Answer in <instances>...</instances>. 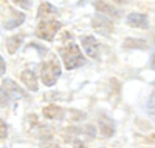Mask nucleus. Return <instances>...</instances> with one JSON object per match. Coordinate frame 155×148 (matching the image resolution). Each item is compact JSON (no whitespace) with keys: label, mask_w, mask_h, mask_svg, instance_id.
Here are the masks:
<instances>
[{"label":"nucleus","mask_w":155,"mask_h":148,"mask_svg":"<svg viewBox=\"0 0 155 148\" xmlns=\"http://www.w3.org/2000/svg\"><path fill=\"white\" fill-rule=\"evenodd\" d=\"M59 54L62 57V62L65 65V69H74L85 65V57L82 56L79 46L76 45L73 35L70 32H64L62 37V45L59 46Z\"/></svg>","instance_id":"1"},{"label":"nucleus","mask_w":155,"mask_h":148,"mask_svg":"<svg viewBox=\"0 0 155 148\" xmlns=\"http://www.w3.org/2000/svg\"><path fill=\"white\" fill-rule=\"evenodd\" d=\"M62 23L56 20L54 17H45V19H39V25L36 28V35L42 40L51 42L54 39L56 32L61 29Z\"/></svg>","instance_id":"2"},{"label":"nucleus","mask_w":155,"mask_h":148,"mask_svg":"<svg viewBox=\"0 0 155 148\" xmlns=\"http://www.w3.org/2000/svg\"><path fill=\"white\" fill-rule=\"evenodd\" d=\"M23 97V90L11 79H5L2 86H0V105L6 106L11 102Z\"/></svg>","instance_id":"3"},{"label":"nucleus","mask_w":155,"mask_h":148,"mask_svg":"<svg viewBox=\"0 0 155 148\" xmlns=\"http://www.w3.org/2000/svg\"><path fill=\"white\" fill-rule=\"evenodd\" d=\"M61 65H59V60H56L54 56H51L50 60H47L45 63L42 65V69H41V77H42V82L44 85L47 86H53L58 79L61 77Z\"/></svg>","instance_id":"4"},{"label":"nucleus","mask_w":155,"mask_h":148,"mask_svg":"<svg viewBox=\"0 0 155 148\" xmlns=\"http://www.w3.org/2000/svg\"><path fill=\"white\" fill-rule=\"evenodd\" d=\"M82 48L88 57L92 59H98L99 57V42L95 39L93 35H85L82 37Z\"/></svg>","instance_id":"5"},{"label":"nucleus","mask_w":155,"mask_h":148,"mask_svg":"<svg viewBox=\"0 0 155 148\" xmlns=\"http://www.w3.org/2000/svg\"><path fill=\"white\" fill-rule=\"evenodd\" d=\"M92 23H93V28L99 32V34H102V35H109L112 31H113V23L109 20V19H106V17H102V16H96L93 20H92Z\"/></svg>","instance_id":"6"},{"label":"nucleus","mask_w":155,"mask_h":148,"mask_svg":"<svg viewBox=\"0 0 155 148\" xmlns=\"http://www.w3.org/2000/svg\"><path fill=\"white\" fill-rule=\"evenodd\" d=\"M127 23L130 25L132 28H149V19L146 14H140V12H132L127 17Z\"/></svg>","instance_id":"7"},{"label":"nucleus","mask_w":155,"mask_h":148,"mask_svg":"<svg viewBox=\"0 0 155 148\" xmlns=\"http://www.w3.org/2000/svg\"><path fill=\"white\" fill-rule=\"evenodd\" d=\"M20 79L22 82L25 83V86L30 90V91H37L39 88V85H37V77H36V74L30 69H25L22 74H20Z\"/></svg>","instance_id":"8"},{"label":"nucleus","mask_w":155,"mask_h":148,"mask_svg":"<svg viewBox=\"0 0 155 148\" xmlns=\"http://www.w3.org/2000/svg\"><path fill=\"white\" fill-rule=\"evenodd\" d=\"M25 16L19 11H14V9H9V19L5 20V28L6 29H12L20 25V22H23Z\"/></svg>","instance_id":"9"},{"label":"nucleus","mask_w":155,"mask_h":148,"mask_svg":"<svg viewBox=\"0 0 155 148\" xmlns=\"http://www.w3.org/2000/svg\"><path fill=\"white\" fill-rule=\"evenodd\" d=\"M42 113H44V116H45L47 119L54 120V119H61V117H62L64 109H62L61 106H58V105H48V106H45V108L42 109Z\"/></svg>","instance_id":"10"},{"label":"nucleus","mask_w":155,"mask_h":148,"mask_svg":"<svg viewBox=\"0 0 155 148\" xmlns=\"http://www.w3.org/2000/svg\"><path fill=\"white\" fill-rule=\"evenodd\" d=\"M99 131H101V134L104 136V137H110V136H113L115 128H113V123L110 122L109 117H101L99 119Z\"/></svg>","instance_id":"11"},{"label":"nucleus","mask_w":155,"mask_h":148,"mask_svg":"<svg viewBox=\"0 0 155 148\" xmlns=\"http://www.w3.org/2000/svg\"><path fill=\"white\" fill-rule=\"evenodd\" d=\"M22 42H23L22 34H17V35L9 37V39L6 40V51H8L9 54H16V51L20 48Z\"/></svg>","instance_id":"12"},{"label":"nucleus","mask_w":155,"mask_h":148,"mask_svg":"<svg viewBox=\"0 0 155 148\" xmlns=\"http://www.w3.org/2000/svg\"><path fill=\"white\" fill-rule=\"evenodd\" d=\"M58 11L54 6H51L50 3H42L39 6V11H37V19H45V17H56Z\"/></svg>","instance_id":"13"},{"label":"nucleus","mask_w":155,"mask_h":148,"mask_svg":"<svg viewBox=\"0 0 155 148\" xmlns=\"http://www.w3.org/2000/svg\"><path fill=\"white\" fill-rule=\"evenodd\" d=\"M95 8H96L99 12H102V14L109 16V17H116V16H118V11H116L112 5L106 3V2H96V3H95Z\"/></svg>","instance_id":"14"},{"label":"nucleus","mask_w":155,"mask_h":148,"mask_svg":"<svg viewBox=\"0 0 155 148\" xmlns=\"http://www.w3.org/2000/svg\"><path fill=\"white\" fill-rule=\"evenodd\" d=\"M147 43L143 42V40H135V39H129L124 42V48H146Z\"/></svg>","instance_id":"15"},{"label":"nucleus","mask_w":155,"mask_h":148,"mask_svg":"<svg viewBox=\"0 0 155 148\" xmlns=\"http://www.w3.org/2000/svg\"><path fill=\"white\" fill-rule=\"evenodd\" d=\"M16 5H19L23 9H30L31 8V0H12Z\"/></svg>","instance_id":"16"},{"label":"nucleus","mask_w":155,"mask_h":148,"mask_svg":"<svg viewBox=\"0 0 155 148\" xmlns=\"http://www.w3.org/2000/svg\"><path fill=\"white\" fill-rule=\"evenodd\" d=\"M6 134H8V127L3 122V119H0V139H5Z\"/></svg>","instance_id":"17"},{"label":"nucleus","mask_w":155,"mask_h":148,"mask_svg":"<svg viewBox=\"0 0 155 148\" xmlns=\"http://www.w3.org/2000/svg\"><path fill=\"white\" fill-rule=\"evenodd\" d=\"M5 71H6L5 60H3V57H2V56H0V76H2V74H5Z\"/></svg>","instance_id":"18"},{"label":"nucleus","mask_w":155,"mask_h":148,"mask_svg":"<svg viewBox=\"0 0 155 148\" xmlns=\"http://www.w3.org/2000/svg\"><path fill=\"white\" fill-rule=\"evenodd\" d=\"M74 148H88V146L84 145V143H81V142H78V143H74Z\"/></svg>","instance_id":"19"},{"label":"nucleus","mask_w":155,"mask_h":148,"mask_svg":"<svg viewBox=\"0 0 155 148\" xmlns=\"http://www.w3.org/2000/svg\"><path fill=\"white\" fill-rule=\"evenodd\" d=\"M42 148H59L56 143H48V145H44Z\"/></svg>","instance_id":"20"}]
</instances>
